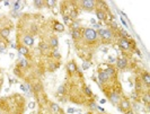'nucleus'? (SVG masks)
Instances as JSON below:
<instances>
[{"label": "nucleus", "instance_id": "1", "mask_svg": "<svg viewBox=\"0 0 150 114\" xmlns=\"http://www.w3.org/2000/svg\"><path fill=\"white\" fill-rule=\"evenodd\" d=\"M83 38H84V41H85L87 44H93V43H95V42L97 41V38H98L97 31H95L94 28H90V27L84 28Z\"/></svg>", "mask_w": 150, "mask_h": 114}, {"label": "nucleus", "instance_id": "2", "mask_svg": "<svg viewBox=\"0 0 150 114\" xmlns=\"http://www.w3.org/2000/svg\"><path fill=\"white\" fill-rule=\"evenodd\" d=\"M97 35L101 36V38L104 42H112L114 37V32L109 28H99L97 31Z\"/></svg>", "mask_w": 150, "mask_h": 114}, {"label": "nucleus", "instance_id": "3", "mask_svg": "<svg viewBox=\"0 0 150 114\" xmlns=\"http://www.w3.org/2000/svg\"><path fill=\"white\" fill-rule=\"evenodd\" d=\"M79 5L84 10H87V12H91L96 8V1L94 0H83L79 2Z\"/></svg>", "mask_w": 150, "mask_h": 114}, {"label": "nucleus", "instance_id": "4", "mask_svg": "<svg viewBox=\"0 0 150 114\" xmlns=\"http://www.w3.org/2000/svg\"><path fill=\"white\" fill-rule=\"evenodd\" d=\"M107 97H108L109 102L113 103L114 105H117V104L120 103V101H121V96H120V94H119L117 92H115V90H112V92L107 93Z\"/></svg>", "mask_w": 150, "mask_h": 114}, {"label": "nucleus", "instance_id": "5", "mask_svg": "<svg viewBox=\"0 0 150 114\" xmlns=\"http://www.w3.org/2000/svg\"><path fill=\"white\" fill-rule=\"evenodd\" d=\"M21 44L25 45L26 48H30V46H32L34 44V37H33V35L30 34V33H27V34H25L23 38H21Z\"/></svg>", "mask_w": 150, "mask_h": 114}, {"label": "nucleus", "instance_id": "6", "mask_svg": "<svg viewBox=\"0 0 150 114\" xmlns=\"http://www.w3.org/2000/svg\"><path fill=\"white\" fill-rule=\"evenodd\" d=\"M97 78H98V81H99L101 84H106V83H108L109 79H111V77L105 72L104 70H98Z\"/></svg>", "mask_w": 150, "mask_h": 114}, {"label": "nucleus", "instance_id": "7", "mask_svg": "<svg viewBox=\"0 0 150 114\" xmlns=\"http://www.w3.org/2000/svg\"><path fill=\"white\" fill-rule=\"evenodd\" d=\"M83 32H84V28H76V30L70 31V35L74 41H78L83 37Z\"/></svg>", "mask_w": 150, "mask_h": 114}, {"label": "nucleus", "instance_id": "8", "mask_svg": "<svg viewBox=\"0 0 150 114\" xmlns=\"http://www.w3.org/2000/svg\"><path fill=\"white\" fill-rule=\"evenodd\" d=\"M119 48L122 50H131V44L129 38H119Z\"/></svg>", "mask_w": 150, "mask_h": 114}, {"label": "nucleus", "instance_id": "9", "mask_svg": "<svg viewBox=\"0 0 150 114\" xmlns=\"http://www.w3.org/2000/svg\"><path fill=\"white\" fill-rule=\"evenodd\" d=\"M117 105H119L120 107H121V110H122V112H125V111H128V110H130V109L132 107V105H131L130 101H129V99H126V98L121 99L120 103H119Z\"/></svg>", "mask_w": 150, "mask_h": 114}, {"label": "nucleus", "instance_id": "10", "mask_svg": "<svg viewBox=\"0 0 150 114\" xmlns=\"http://www.w3.org/2000/svg\"><path fill=\"white\" fill-rule=\"evenodd\" d=\"M116 69H125L128 67V59L126 58H117L116 59Z\"/></svg>", "mask_w": 150, "mask_h": 114}, {"label": "nucleus", "instance_id": "11", "mask_svg": "<svg viewBox=\"0 0 150 114\" xmlns=\"http://www.w3.org/2000/svg\"><path fill=\"white\" fill-rule=\"evenodd\" d=\"M96 17L99 22H104V20H107L106 17H107V12H105L104 9H101V8H97L96 9Z\"/></svg>", "mask_w": 150, "mask_h": 114}, {"label": "nucleus", "instance_id": "12", "mask_svg": "<svg viewBox=\"0 0 150 114\" xmlns=\"http://www.w3.org/2000/svg\"><path fill=\"white\" fill-rule=\"evenodd\" d=\"M10 32H11L10 27L1 28V30H0V38H1V40H7V38L9 37V35H10Z\"/></svg>", "mask_w": 150, "mask_h": 114}, {"label": "nucleus", "instance_id": "13", "mask_svg": "<svg viewBox=\"0 0 150 114\" xmlns=\"http://www.w3.org/2000/svg\"><path fill=\"white\" fill-rule=\"evenodd\" d=\"M67 70H68V72H69L70 75H72L74 72H77V70H78V67L76 65V62L74 61H70V62H68V65H67Z\"/></svg>", "mask_w": 150, "mask_h": 114}, {"label": "nucleus", "instance_id": "14", "mask_svg": "<svg viewBox=\"0 0 150 114\" xmlns=\"http://www.w3.org/2000/svg\"><path fill=\"white\" fill-rule=\"evenodd\" d=\"M64 25L61 24L60 22H58V20H54L53 22V30H54L55 32H58V33H62V32H64Z\"/></svg>", "mask_w": 150, "mask_h": 114}, {"label": "nucleus", "instance_id": "15", "mask_svg": "<svg viewBox=\"0 0 150 114\" xmlns=\"http://www.w3.org/2000/svg\"><path fill=\"white\" fill-rule=\"evenodd\" d=\"M141 83L145 84L147 87L150 86V75H149L148 71H145V72L142 73V76H141Z\"/></svg>", "mask_w": 150, "mask_h": 114}, {"label": "nucleus", "instance_id": "16", "mask_svg": "<svg viewBox=\"0 0 150 114\" xmlns=\"http://www.w3.org/2000/svg\"><path fill=\"white\" fill-rule=\"evenodd\" d=\"M48 43L50 45V48L56 50V49H58V45H59V40H58V37H56V36H51Z\"/></svg>", "mask_w": 150, "mask_h": 114}, {"label": "nucleus", "instance_id": "17", "mask_svg": "<svg viewBox=\"0 0 150 114\" xmlns=\"http://www.w3.org/2000/svg\"><path fill=\"white\" fill-rule=\"evenodd\" d=\"M105 72L108 75L109 77H114L115 76V73H116V69H115V67L112 66V65H107L106 66V68L104 69Z\"/></svg>", "mask_w": 150, "mask_h": 114}, {"label": "nucleus", "instance_id": "18", "mask_svg": "<svg viewBox=\"0 0 150 114\" xmlns=\"http://www.w3.org/2000/svg\"><path fill=\"white\" fill-rule=\"evenodd\" d=\"M17 49H18L19 51V54H23V55H28V53H30V50H28V48H26L25 45L20 44L17 46Z\"/></svg>", "mask_w": 150, "mask_h": 114}, {"label": "nucleus", "instance_id": "19", "mask_svg": "<svg viewBox=\"0 0 150 114\" xmlns=\"http://www.w3.org/2000/svg\"><path fill=\"white\" fill-rule=\"evenodd\" d=\"M50 109H51V111L54 113V114H56V113H60L62 111L61 109H60V106L56 104V103H52L51 105H50Z\"/></svg>", "mask_w": 150, "mask_h": 114}, {"label": "nucleus", "instance_id": "20", "mask_svg": "<svg viewBox=\"0 0 150 114\" xmlns=\"http://www.w3.org/2000/svg\"><path fill=\"white\" fill-rule=\"evenodd\" d=\"M18 66L20 67V68H23V69H27L28 67H30V62H28L27 59H20Z\"/></svg>", "mask_w": 150, "mask_h": 114}, {"label": "nucleus", "instance_id": "21", "mask_svg": "<svg viewBox=\"0 0 150 114\" xmlns=\"http://www.w3.org/2000/svg\"><path fill=\"white\" fill-rule=\"evenodd\" d=\"M33 3H34V7L37 9H42L45 6V1H43V0H35Z\"/></svg>", "mask_w": 150, "mask_h": 114}, {"label": "nucleus", "instance_id": "22", "mask_svg": "<svg viewBox=\"0 0 150 114\" xmlns=\"http://www.w3.org/2000/svg\"><path fill=\"white\" fill-rule=\"evenodd\" d=\"M66 93H67V88H66L64 85H61V86L58 87V92H56V94H58L59 97H60V96H63Z\"/></svg>", "mask_w": 150, "mask_h": 114}, {"label": "nucleus", "instance_id": "23", "mask_svg": "<svg viewBox=\"0 0 150 114\" xmlns=\"http://www.w3.org/2000/svg\"><path fill=\"white\" fill-rule=\"evenodd\" d=\"M68 16H69V18H70L71 20L76 19L77 17H78V10H77V9H72V10H70L69 14H68Z\"/></svg>", "mask_w": 150, "mask_h": 114}, {"label": "nucleus", "instance_id": "24", "mask_svg": "<svg viewBox=\"0 0 150 114\" xmlns=\"http://www.w3.org/2000/svg\"><path fill=\"white\" fill-rule=\"evenodd\" d=\"M141 99H142V102H143L146 105H149L150 104V95H149V93H146V94L142 95Z\"/></svg>", "mask_w": 150, "mask_h": 114}, {"label": "nucleus", "instance_id": "25", "mask_svg": "<svg viewBox=\"0 0 150 114\" xmlns=\"http://www.w3.org/2000/svg\"><path fill=\"white\" fill-rule=\"evenodd\" d=\"M38 48H40L41 51H48L50 49V45H49L48 42H41L40 45H38Z\"/></svg>", "mask_w": 150, "mask_h": 114}, {"label": "nucleus", "instance_id": "26", "mask_svg": "<svg viewBox=\"0 0 150 114\" xmlns=\"http://www.w3.org/2000/svg\"><path fill=\"white\" fill-rule=\"evenodd\" d=\"M117 31L120 32L119 35H120V38H129V33L125 30H121V28H117Z\"/></svg>", "mask_w": 150, "mask_h": 114}, {"label": "nucleus", "instance_id": "27", "mask_svg": "<svg viewBox=\"0 0 150 114\" xmlns=\"http://www.w3.org/2000/svg\"><path fill=\"white\" fill-rule=\"evenodd\" d=\"M21 8H23V5H21L20 1H15V2H14V8H13V10H15V12L19 13V10H20Z\"/></svg>", "mask_w": 150, "mask_h": 114}, {"label": "nucleus", "instance_id": "28", "mask_svg": "<svg viewBox=\"0 0 150 114\" xmlns=\"http://www.w3.org/2000/svg\"><path fill=\"white\" fill-rule=\"evenodd\" d=\"M55 5H56L55 0H46V1H45V6L49 7V8H54Z\"/></svg>", "mask_w": 150, "mask_h": 114}, {"label": "nucleus", "instance_id": "29", "mask_svg": "<svg viewBox=\"0 0 150 114\" xmlns=\"http://www.w3.org/2000/svg\"><path fill=\"white\" fill-rule=\"evenodd\" d=\"M69 27L71 28V30H76V28H80V23L79 22H71L69 24Z\"/></svg>", "mask_w": 150, "mask_h": 114}, {"label": "nucleus", "instance_id": "30", "mask_svg": "<svg viewBox=\"0 0 150 114\" xmlns=\"http://www.w3.org/2000/svg\"><path fill=\"white\" fill-rule=\"evenodd\" d=\"M33 90L36 93V94H38L40 92L43 90V87H42V85L41 84H35L34 86H33Z\"/></svg>", "mask_w": 150, "mask_h": 114}, {"label": "nucleus", "instance_id": "31", "mask_svg": "<svg viewBox=\"0 0 150 114\" xmlns=\"http://www.w3.org/2000/svg\"><path fill=\"white\" fill-rule=\"evenodd\" d=\"M6 49H7V43L0 38V52H5Z\"/></svg>", "mask_w": 150, "mask_h": 114}, {"label": "nucleus", "instance_id": "32", "mask_svg": "<svg viewBox=\"0 0 150 114\" xmlns=\"http://www.w3.org/2000/svg\"><path fill=\"white\" fill-rule=\"evenodd\" d=\"M37 32H38V27H37V25H36V24H32V26H31V33H33V34H37Z\"/></svg>", "mask_w": 150, "mask_h": 114}, {"label": "nucleus", "instance_id": "33", "mask_svg": "<svg viewBox=\"0 0 150 114\" xmlns=\"http://www.w3.org/2000/svg\"><path fill=\"white\" fill-rule=\"evenodd\" d=\"M52 55H53V58L54 59H61V54H60V53L58 52V50H54V51L52 52Z\"/></svg>", "mask_w": 150, "mask_h": 114}, {"label": "nucleus", "instance_id": "34", "mask_svg": "<svg viewBox=\"0 0 150 114\" xmlns=\"http://www.w3.org/2000/svg\"><path fill=\"white\" fill-rule=\"evenodd\" d=\"M84 90H85V93H86V95L89 96V97H91V96H93V93H91L90 89H89L88 86H85V87H84Z\"/></svg>", "mask_w": 150, "mask_h": 114}, {"label": "nucleus", "instance_id": "35", "mask_svg": "<svg viewBox=\"0 0 150 114\" xmlns=\"http://www.w3.org/2000/svg\"><path fill=\"white\" fill-rule=\"evenodd\" d=\"M62 17H63V22H64V24H68V25H69L71 22H72V20L69 18V16H68V15H62Z\"/></svg>", "mask_w": 150, "mask_h": 114}, {"label": "nucleus", "instance_id": "36", "mask_svg": "<svg viewBox=\"0 0 150 114\" xmlns=\"http://www.w3.org/2000/svg\"><path fill=\"white\" fill-rule=\"evenodd\" d=\"M14 73L16 75V76H21V72H20V67L19 66H16V68L14 69Z\"/></svg>", "mask_w": 150, "mask_h": 114}, {"label": "nucleus", "instance_id": "37", "mask_svg": "<svg viewBox=\"0 0 150 114\" xmlns=\"http://www.w3.org/2000/svg\"><path fill=\"white\" fill-rule=\"evenodd\" d=\"M131 98H132V99H135V101H137V99L139 98V92L135 90V92L132 93V94H131Z\"/></svg>", "mask_w": 150, "mask_h": 114}, {"label": "nucleus", "instance_id": "38", "mask_svg": "<svg viewBox=\"0 0 150 114\" xmlns=\"http://www.w3.org/2000/svg\"><path fill=\"white\" fill-rule=\"evenodd\" d=\"M59 67H60V63H56V65H55V63H51L49 68H50L51 71H53V70H55V68H59Z\"/></svg>", "mask_w": 150, "mask_h": 114}, {"label": "nucleus", "instance_id": "39", "mask_svg": "<svg viewBox=\"0 0 150 114\" xmlns=\"http://www.w3.org/2000/svg\"><path fill=\"white\" fill-rule=\"evenodd\" d=\"M88 106H89V109H90V110H96V107H97V105L95 104V102H90Z\"/></svg>", "mask_w": 150, "mask_h": 114}, {"label": "nucleus", "instance_id": "40", "mask_svg": "<svg viewBox=\"0 0 150 114\" xmlns=\"http://www.w3.org/2000/svg\"><path fill=\"white\" fill-rule=\"evenodd\" d=\"M89 67H90V63H88V62H86V61H85V62H84V65H83V69H85V70H86V69H88Z\"/></svg>", "mask_w": 150, "mask_h": 114}, {"label": "nucleus", "instance_id": "41", "mask_svg": "<svg viewBox=\"0 0 150 114\" xmlns=\"http://www.w3.org/2000/svg\"><path fill=\"white\" fill-rule=\"evenodd\" d=\"M124 114H135V112L132 109H130V110H128V111L124 112Z\"/></svg>", "mask_w": 150, "mask_h": 114}, {"label": "nucleus", "instance_id": "42", "mask_svg": "<svg viewBox=\"0 0 150 114\" xmlns=\"http://www.w3.org/2000/svg\"><path fill=\"white\" fill-rule=\"evenodd\" d=\"M11 16L13 17H18L19 16V13H17V12H15V10H13V12H11Z\"/></svg>", "mask_w": 150, "mask_h": 114}, {"label": "nucleus", "instance_id": "43", "mask_svg": "<svg viewBox=\"0 0 150 114\" xmlns=\"http://www.w3.org/2000/svg\"><path fill=\"white\" fill-rule=\"evenodd\" d=\"M135 86H137V87H135V88H137V90L141 89V83H140V81H138V83L135 84Z\"/></svg>", "mask_w": 150, "mask_h": 114}, {"label": "nucleus", "instance_id": "44", "mask_svg": "<svg viewBox=\"0 0 150 114\" xmlns=\"http://www.w3.org/2000/svg\"><path fill=\"white\" fill-rule=\"evenodd\" d=\"M28 107H30V109H34L35 107V103L34 102H31L30 104H28Z\"/></svg>", "mask_w": 150, "mask_h": 114}, {"label": "nucleus", "instance_id": "45", "mask_svg": "<svg viewBox=\"0 0 150 114\" xmlns=\"http://www.w3.org/2000/svg\"><path fill=\"white\" fill-rule=\"evenodd\" d=\"M74 112H76V110H74V109H68V113H69V114H71V113H74Z\"/></svg>", "mask_w": 150, "mask_h": 114}, {"label": "nucleus", "instance_id": "46", "mask_svg": "<svg viewBox=\"0 0 150 114\" xmlns=\"http://www.w3.org/2000/svg\"><path fill=\"white\" fill-rule=\"evenodd\" d=\"M108 59H109V63H113V62H115V60H116V59H114L113 56H108Z\"/></svg>", "mask_w": 150, "mask_h": 114}, {"label": "nucleus", "instance_id": "47", "mask_svg": "<svg viewBox=\"0 0 150 114\" xmlns=\"http://www.w3.org/2000/svg\"><path fill=\"white\" fill-rule=\"evenodd\" d=\"M121 20H122V24L124 25V26H126V27H128V24H126V22H125V20H124V18H123V17H122V18H121Z\"/></svg>", "mask_w": 150, "mask_h": 114}, {"label": "nucleus", "instance_id": "48", "mask_svg": "<svg viewBox=\"0 0 150 114\" xmlns=\"http://www.w3.org/2000/svg\"><path fill=\"white\" fill-rule=\"evenodd\" d=\"M96 110H98V111H101V112H105V111H104V109L101 107V106H97V107H96Z\"/></svg>", "mask_w": 150, "mask_h": 114}, {"label": "nucleus", "instance_id": "49", "mask_svg": "<svg viewBox=\"0 0 150 114\" xmlns=\"http://www.w3.org/2000/svg\"><path fill=\"white\" fill-rule=\"evenodd\" d=\"M133 107H134L135 110H138V111L140 110V106H139V104H134V105H133Z\"/></svg>", "mask_w": 150, "mask_h": 114}, {"label": "nucleus", "instance_id": "50", "mask_svg": "<svg viewBox=\"0 0 150 114\" xmlns=\"http://www.w3.org/2000/svg\"><path fill=\"white\" fill-rule=\"evenodd\" d=\"M94 27H95V28H98V30H99V28H102V27H101V24H95Z\"/></svg>", "mask_w": 150, "mask_h": 114}, {"label": "nucleus", "instance_id": "51", "mask_svg": "<svg viewBox=\"0 0 150 114\" xmlns=\"http://www.w3.org/2000/svg\"><path fill=\"white\" fill-rule=\"evenodd\" d=\"M10 5V2H8V1H5V6H9Z\"/></svg>", "mask_w": 150, "mask_h": 114}, {"label": "nucleus", "instance_id": "52", "mask_svg": "<svg viewBox=\"0 0 150 114\" xmlns=\"http://www.w3.org/2000/svg\"><path fill=\"white\" fill-rule=\"evenodd\" d=\"M106 101H105V99H101V104H104V103H105Z\"/></svg>", "mask_w": 150, "mask_h": 114}, {"label": "nucleus", "instance_id": "53", "mask_svg": "<svg viewBox=\"0 0 150 114\" xmlns=\"http://www.w3.org/2000/svg\"><path fill=\"white\" fill-rule=\"evenodd\" d=\"M11 114H20V113H18V112H14V113H11Z\"/></svg>", "mask_w": 150, "mask_h": 114}, {"label": "nucleus", "instance_id": "54", "mask_svg": "<svg viewBox=\"0 0 150 114\" xmlns=\"http://www.w3.org/2000/svg\"><path fill=\"white\" fill-rule=\"evenodd\" d=\"M85 114H91V112H87V113H85Z\"/></svg>", "mask_w": 150, "mask_h": 114}, {"label": "nucleus", "instance_id": "55", "mask_svg": "<svg viewBox=\"0 0 150 114\" xmlns=\"http://www.w3.org/2000/svg\"><path fill=\"white\" fill-rule=\"evenodd\" d=\"M0 114H2V113H0Z\"/></svg>", "mask_w": 150, "mask_h": 114}]
</instances>
